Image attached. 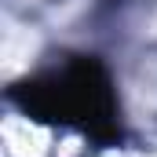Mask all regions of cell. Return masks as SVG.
Wrapping results in <instances>:
<instances>
[{"label":"cell","mask_w":157,"mask_h":157,"mask_svg":"<svg viewBox=\"0 0 157 157\" xmlns=\"http://www.w3.org/2000/svg\"><path fill=\"white\" fill-rule=\"evenodd\" d=\"M33 106L51 113L62 124H77L91 135H113L117 132V102L113 84L102 73L99 62H70L66 70L44 77L29 91Z\"/></svg>","instance_id":"cell-1"}]
</instances>
